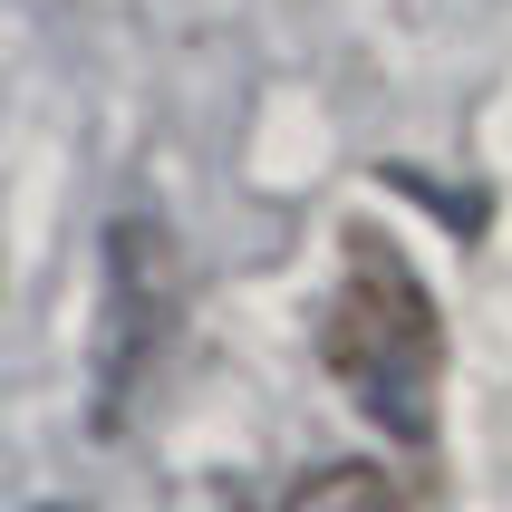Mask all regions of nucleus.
<instances>
[{
	"label": "nucleus",
	"mask_w": 512,
	"mask_h": 512,
	"mask_svg": "<svg viewBox=\"0 0 512 512\" xmlns=\"http://www.w3.org/2000/svg\"><path fill=\"white\" fill-rule=\"evenodd\" d=\"M281 512H406V493L377 474V464H319V474H300L290 484Z\"/></svg>",
	"instance_id": "3"
},
{
	"label": "nucleus",
	"mask_w": 512,
	"mask_h": 512,
	"mask_svg": "<svg viewBox=\"0 0 512 512\" xmlns=\"http://www.w3.org/2000/svg\"><path fill=\"white\" fill-rule=\"evenodd\" d=\"M39 512H78V503H39Z\"/></svg>",
	"instance_id": "4"
},
{
	"label": "nucleus",
	"mask_w": 512,
	"mask_h": 512,
	"mask_svg": "<svg viewBox=\"0 0 512 512\" xmlns=\"http://www.w3.org/2000/svg\"><path fill=\"white\" fill-rule=\"evenodd\" d=\"M319 358H329V377L348 387V406H358L377 435H406V445H416V435L435 426V368H445L435 300L377 232L348 242V281L329 290V310H319Z\"/></svg>",
	"instance_id": "1"
},
{
	"label": "nucleus",
	"mask_w": 512,
	"mask_h": 512,
	"mask_svg": "<svg viewBox=\"0 0 512 512\" xmlns=\"http://www.w3.org/2000/svg\"><path fill=\"white\" fill-rule=\"evenodd\" d=\"M174 319H184V271H174V232L155 213H116L107 223V290H97V397L87 426L126 435L145 377L165 368Z\"/></svg>",
	"instance_id": "2"
}]
</instances>
